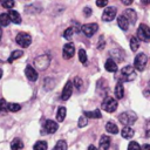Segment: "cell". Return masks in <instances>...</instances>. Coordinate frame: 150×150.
<instances>
[{
    "instance_id": "obj_1",
    "label": "cell",
    "mask_w": 150,
    "mask_h": 150,
    "mask_svg": "<svg viewBox=\"0 0 150 150\" xmlns=\"http://www.w3.org/2000/svg\"><path fill=\"white\" fill-rule=\"evenodd\" d=\"M120 75H121L120 79L122 80V82L123 81L129 82V81H132V80L136 79V71H135V68L132 66H125V67H123Z\"/></svg>"
},
{
    "instance_id": "obj_2",
    "label": "cell",
    "mask_w": 150,
    "mask_h": 150,
    "mask_svg": "<svg viewBox=\"0 0 150 150\" xmlns=\"http://www.w3.org/2000/svg\"><path fill=\"white\" fill-rule=\"evenodd\" d=\"M118 120L122 124H124L125 127H129V125H131L136 122L137 115L134 111H124L118 116Z\"/></svg>"
},
{
    "instance_id": "obj_3",
    "label": "cell",
    "mask_w": 150,
    "mask_h": 150,
    "mask_svg": "<svg viewBox=\"0 0 150 150\" xmlns=\"http://www.w3.org/2000/svg\"><path fill=\"white\" fill-rule=\"evenodd\" d=\"M50 63V57L48 55H40L34 60V66L39 69V70H45L48 68Z\"/></svg>"
},
{
    "instance_id": "obj_4",
    "label": "cell",
    "mask_w": 150,
    "mask_h": 150,
    "mask_svg": "<svg viewBox=\"0 0 150 150\" xmlns=\"http://www.w3.org/2000/svg\"><path fill=\"white\" fill-rule=\"evenodd\" d=\"M15 41H16V43H18L19 46L26 48V47H28V46L32 43V38H30V35H29L28 33L20 32V33L15 36Z\"/></svg>"
},
{
    "instance_id": "obj_5",
    "label": "cell",
    "mask_w": 150,
    "mask_h": 150,
    "mask_svg": "<svg viewBox=\"0 0 150 150\" xmlns=\"http://www.w3.org/2000/svg\"><path fill=\"white\" fill-rule=\"evenodd\" d=\"M146 62H148V56H146L144 53H139V54H137L136 57H135L134 67H135V69L142 71V70H144V68H145V66H146Z\"/></svg>"
},
{
    "instance_id": "obj_6",
    "label": "cell",
    "mask_w": 150,
    "mask_h": 150,
    "mask_svg": "<svg viewBox=\"0 0 150 150\" xmlns=\"http://www.w3.org/2000/svg\"><path fill=\"white\" fill-rule=\"evenodd\" d=\"M102 109L107 112H114L117 109V101L112 97H105L102 102Z\"/></svg>"
},
{
    "instance_id": "obj_7",
    "label": "cell",
    "mask_w": 150,
    "mask_h": 150,
    "mask_svg": "<svg viewBox=\"0 0 150 150\" xmlns=\"http://www.w3.org/2000/svg\"><path fill=\"white\" fill-rule=\"evenodd\" d=\"M137 36H138L137 39H139L144 42H149V40H150V28L146 25L141 23L138 29H137Z\"/></svg>"
},
{
    "instance_id": "obj_8",
    "label": "cell",
    "mask_w": 150,
    "mask_h": 150,
    "mask_svg": "<svg viewBox=\"0 0 150 150\" xmlns=\"http://www.w3.org/2000/svg\"><path fill=\"white\" fill-rule=\"evenodd\" d=\"M97 29H98V26H97V23H94V22L93 23H87V25L82 26V32L88 38H91L97 32Z\"/></svg>"
},
{
    "instance_id": "obj_9",
    "label": "cell",
    "mask_w": 150,
    "mask_h": 150,
    "mask_svg": "<svg viewBox=\"0 0 150 150\" xmlns=\"http://www.w3.org/2000/svg\"><path fill=\"white\" fill-rule=\"evenodd\" d=\"M116 16V8L115 7H107L104 11H103V14H102V20L103 21H112Z\"/></svg>"
},
{
    "instance_id": "obj_10",
    "label": "cell",
    "mask_w": 150,
    "mask_h": 150,
    "mask_svg": "<svg viewBox=\"0 0 150 150\" xmlns=\"http://www.w3.org/2000/svg\"><path fill=\"white\" fill-rule=\"evenodd\" d=\"M73 83L70 82V81H68L66 84H64V87H63V89H62V94H61V98L63 100V101H66V100H68L70 96H71V94H73Z\"/></svg>"
},
{
    "instance_id": "obj_11",
    "label": "cell",
    "mask_w": 150,
    "mask_h": 150,
    "mask_svg": "<svg viewBox=\"0 0 150 150\" xmlns=\"http://www.w3.org/2000/svg\"><path fill=\"white\" fill-rule=\"evenodd\" d=\"M43 129H45V131H47L48 134H54V132H56V130L59 129V125H57V123H56L55 121H53V120H47V121L45 122V124H43Z\"/></svg>"
},
{
    "instance_id": "obj_12",
    "label": "cell",
    "mask_w": 150,
    "mask_h": 150,
    "mask_svg": "<svg viewBox=\"0 0 150 150\" xmlns=\"http://www.w3.org/2000/svg\"><path fill=\"white\" fill-rule=\"evenodd\" d=\"M75 54V47L73 46V43H66L63 46V49H62V55L64 59H70L73 57Z\"/></svg>"
},
{
    "instance_id": "obj_13",
    "label": "cell",
    "mask_w": 150,
    "mask_h": 150,
    "mask_svg": "<svg viewBox=\"0 0 150 150\" xmlns=\"http://www.w3.org/2000/svg\"><path fill=\"white\" fill-rule=\"evenodd\" d=\"M25 74H26V77L29 80V81H36L38 80V71L32 67V66H27L25 68Z\"/></svg>"
},
{
    "instance_id": "obj_14",
    "label": "cell",
    "mask_w": 150,
    "mask_h": 150,
    "mask_svg": "<svg viewBox=\"0 0 150 150\" xmlns=\"http://www.w3.org/2000/svg\"><path fill=\"white\" fill-rule=\"evenodd\" d=\"M124 18L128 20V22H129V25L131 23V25H134L135 22H136V19H137V15H136V12L134 11V9H130V8H128V9H125L124 11Z\"/></svg>"
},
{
    "instance_id": "obj_15",
    "label": "cell",
    "mask_w": 150,
    "mask_h": 150,
    "mask_svg": "<svg viewBox=\"0 0 150 150\" xmlns=\"http://www.w3.org/2000/svg\"><path fill=\"white\" fill-rule=\"evenodd\" d=\"M98 144H100V150H108L110 146V137L107 135H102Z\"/></svg>"
},
{
    "instance_id": "obj_16",
    "label": "cell",
    "mask_w": 150,
    "mask_h": 150,
    "mask_svg": "<svg viewBox=\"0 0 150 150\" xmlns=\"http://www.w3.org/2000/svg\"><path fill=\"white\" fill-rule=\"evenodd\" d=\"M7 15H8V18H9V21H12V22H14V23H20V22H21V16H20V14H19L16 11L11 9V11L7 13Z\"/></svg>"
},
{
    "instance_id": "obj_17",
    "label": "cell",
    "mask_w": 150,
    "mask_h": 150,
    "mask_svg": "<svg viewBox=\"0 0 150 150\" xmlns=\"http://www.w3.org/2000/svg\"><path fill=\"white\" fill-rule=\"evenodd\" d=\"M104 68H105L107 71H110V73L117 71V64H116V62H115L114 60H111V59H108V60L105 61Z\"/></svg>"
},
{
    "instance_id": "obj_18",
    "label": "cell",
    "mask_w": 150,
    "mask_h": 150,
    "mask_svg": "<svg viewBox=\"0 0 150 150\" xmlns=\"http://www.w3.org/2000/svg\"><path fill=\"white\" fill-rule=\"evenodd\" d=\"M124 96V88H123V84L122 82H117L116 87H115V97L117 100H121L122 97Z\"/></svg>"
},
{
    "instance_id": "obj_19",
    "label": "cell",
    "mask_w": 150,
    "mask_h": 150,
    "mask_svg": "<svg viewBox=\"0 0 150 150\" xmlns=\"http://www.w3.org/2000/svg\"><path fill=\"white\" fill-rule=\"evenodd\" d=\"M117 23H118V27L122 29V30H127L129 28V22L128 20L124 18V15H120L117 18Z\"/></svg>"
},
{
    "instance_id": "obj_20",
    "label": "cell",
    "mask_w": 150,
    "mask_h": 150,
    "mask_svg": "<svg viewBox=\"0 0 150 150\" xmlns=\"http://www.w3.org/2000/svg\"><path fill=\"white\" fill-rule=\"evenodd\" d=\"M83 116H86L87 118H101L102 117V114L100 112L98 109H96L94 111H84Z\"/></svg>"
},
{
    "instance_id": "obj_21",
    "label": "cell",
    "mask_w": 150,
    "mask_h": 150,
    "mask_svg": "<svg viewBox=\"0 0 150 150\" xmlns=\"http://www.w3.org/2000/svg\"><path fill=\"white\" fill-rule=\"evenodd\" d=\"M23 148V143L21 139L19 138H14L12 142H11V149L12 150H21Z\"/></svg>"
},
{
    "instance_id": "obj_22",
    "label": "cell",
    "mask_w": 150,
    "mask_h": 150,
    "mask_svg": "<svg viewBox=\"0 0 150 150\" xmlns=\"http://www.w3.org/2000/svg\"><path fill=\"white\" fill-rule=\"evenodd\" d=\"M66 114H67V110L64 107H60L56 111V120L57 122H62L64 118H66Z\"/></svg>"
},
{
    "instance_id": "obj_23",
    "label": "cell",
    "mask_w": 150,
    "mask_h": 150,
    "mask_svg": "<svg viewBox=\"0 0 150 150\" xmlns=\"http://www.w3.org/2000/svg\"><path fill=\"white\" fill-rule=\"evenodd\" d=\"M105 130H107L109 134H112V135H115V134L118 132V128H117V125H116L114 122H108V123L105 124Z\"/></svg>"
},
{
    "instance_id": "obj_24",
    "label": "cell",
    "mask_w": 150,
    "mask_h": 150,
    "mask_svg": "<svg viewBox=\"0 0 150 150\" xmlns=\"http://www.w3.org/2000/svg\"><path fill=\"white\" fill-rule=\"evenodd\" d=\"M134 134L135 132H134V130L130 127H124L122 129V131H121V135H122L123 138H131L134 136Z\"/></svg>"
},
{
    "instance_id": "obj_25",
    "label": "cell",
    "mask_w": 150,
    "mask_h": 150,
    "mask_svg": "<svg viewBox=\"0 0 150 150\" xmlns=\"http://www.w3.org/2000/svg\"><path fill=\"white\" fill-rule=\"evenodd\" d=\"M47 148H48V144L46 141H38L33 146L34 150H47Z\"/></svg>"
},
{
    "instance_id": "obj_26",
    "label": "cell",
    "mask_w": 150,
    "mask_h": 150,
    "mask_svg": "<svg viewBox=\"0 0 150 150\" xmlns=\"http://www.w3.org/2000/svg\"><path fill=\"white\" fill-rule=\"evenodd\" d=\"M139 47V40L136 38V36H131L130 39V48L132 52H136Z\"/></svg>"
},
{
    "instance_id": "obj_27",
    "label": "cell",
    "mask_w": 150,
    "mask_h": 150,
    "mask_svg": "<svg viewBox=\"0 0 150 150\" xmlns=\"http://www.w3.org/2000/svg\"><path fill=\"white\" fill-rule=\"evenodd\" d=\"M23 55V52L22 50H14V52H12V54H11V56L8 57V62L11 63V62H13L14 60H16V59H19V57H21Z\"/></svg>"
},
{
    "instance_id": "obj_28",
    "label": "cell",
    "mask_w": 150,
    "mask_h": 150,
    "mask_svg": "<svg viewBox=\"0 0 150 150\" xmlns=\"http://www.w3.org/2000/svg\"><path fill=\"white\" fill-rule=\"evenodd\" d=\"M67 148H68L67 142L63 141V139H60V141H57V143L54 145L53 150H67Z\"/></svg>"
},
{
    "instance_id": "obj_29",
    "label": "cell",
    "mask_w": 150,
    "mask_h": 150,
    "mask_svg": "<svg viewBox=\"0 0 150 150\" xmlns=\"http://www.w3.org/2000/svg\"><path fill=\"white\" fill-rule=\"evenodd\" d=\"M8 23H9V18H8L7 13L0 14V25L4 26V27H6V26H8Z\"/></svg>"
},
{
    "instance_id": "obj_30",
    "label": "cell",
    "mask_w": 150,
    "mask_h": 150,
    "mask_svg": "<svg viewBox=\"0 0 150 150\" xmlns=\"http://www.w3.org/2000/svg\"><path fill=\"white\" fill-rule=\"evenodd\" d=\"M0 4L4 8H7V9H11L13 8L14 6V0H0Z\"/></svg>"
},
{
    "instance_id": "obj_31",
    "label": "cell",
    "mask_w": 150,
    "mask_h": 150,
    "mask_svg": "<svg viewBox=\"0 0 150 150\" xmlns=\"http://www.w3.org/2000/svg\"><path fill=\"white\" fill-rule=\"evenodd\" d=\"M79 60H80V62L81 63H83V64H86L87 63V53L84 52V49H80L79 50Z\"/></svg>"
},
{
    "instance_id": "obj_32",
    "label": "cell",
    "mask_w": 150,
    "mask_h": 150,
    "mask_svg": "<svg viewBox=\"0 0 150 150\" xmlns=\"http://www.w3.org/2000/svg\"><path fill=\"white\" fill-rule=\"evenodd\" d=\"M20 109H21V105L19 103H8V105H7V110H9L12 112L19 111Z\"/></svg>"
},
{
    "instance_id": "obj_33",
    "label": "cell",
    "mask_w": 150,
    "mask_h": 150,
    "mask_svg": "<svg viewBox=\"0 0 150 150\" xmlns=\"http://www.w3.org/2000/svg\"><path fill=\"white\" fill-rule=\"evenodd\" d=\"M128 150H141V146H139V144L137 142L131 141L129 143V145H128Z\"/></svg>"
},
{
    "instance_id": "obj_34",
    "label": "cell",
    "mask_w": 150,
    "mask_h": 150,
    "mask_svg": "<svg viewBox=\"0 0 150 150\" xmlns=\"http://www.w3.org/2000/svg\"><path fill=\"white\" fill-rule=\"evenodd\" d=\"M73 33H74V28H73V27H69V28H67V29L64 30V33H63V36H64L66 39L70 40V39H71V35H73Z\"/></svg>"
},
{
    "instance_id": "obj_35",
    "label": "cell",
    "mask_w": 150,
    "mask_h": 150,
    "mask_svg": "<svg viewBox=\"0 0 150 150\" xmlns=\"http://www.w3.org/2000/svg\"><path fill=\"white\" fill-rule=\"evenodd\" d=\"M87 123H88L87 117L82 115V116L79 118V123H77V124H79V127H80V128H83V127H86V125H87Z\"/></svg>"
},
{
    "instance_id": "obj_36",
    "label": "cell",
    "mask_w": 150,
    "mask_h": 150,
    "mask_svg": "<svg viewBox=\"0 0 150 150\" xmlns=\"http://www.w3.org/2000/svg\"><path fill=\"white\" fill-rule=\"evenodd\" d=\"M7 105H8V103L6 102V100L0 98V111H7Z\"/></svg>"
},
{
    "instance_id": "obj_37",
    "label": "cell",
    "mask_w": 150,
    "mask_h": 150,
    "mask_svg": "<svg viewBox=\"0 0 150 150\" xmlns=\"http://www.w3.org/2000/svg\"><path fill=\"white\" fill-rule=\"evenodd\" d=\"M73 86H75L77 89H80L81 86H82V80H81L80 77H75V79H74V84H73Z\"/></svg>"
},
{
    "instance_id": "obj_38",
    "label": "cell",
    "mask_w": 150,
    "mask_h": 150,
    "mask_svg": "<svg viewBox=\"0 0 150 150\" xmlns=\"http://www.w3.org/2000/svg\"><path fill=\"white\" fill-rule=\"evenodd\" d=\"M96 5L98 7H105L108 5V0H96Z\"/></svg>"
},
{
    "instance_id": "obj_39",
    "label": "cell",
    "mask_w": 150,
    "mask_h": 150,
    "mask_svg": "<svg viewBox=\"0 0 150 150\" xmlns=\"http://www.w3.org/2000/svg\"><path fill=\"white\" fill-rule=\"evenodd\" d=\"M83 13H84L86 16H90V14H91V9H90L89 7H86V8L83 9Z\"/></svg>"
},
{
    "instance_id": "obj_40",
    "label": "cell",
    "mask_w": 150,
    "mask_h": 150,
    "mask_svg": "<svg viewBox=\"0 0 150 150\" xmlns=\"http://www.w3.org/2000/svg\"><path fill=\"white\" fill-rule=\"evenodd\" d=\"M141 150H150V145L149 144H143L141 146Z\"/></svg>"
},
{
    "instance_id": "obj_41",
    "label": "cell",
    "mask_w": 150,
    "mask_h": 150,
    "mask_svg": "<svg viewBox=\"0 0 150 150\" xmlns=\"http://www.w3.org/2000/svg\"><path fill=\"white\" fill-rule=\"evenodd\" d=\"M132 1H134V0H122V2H123L124 5H131Z\"/></svg>"
},
{
    "instance_id": "obj_42",
    "label": "cell",
    "mask_w": 150,
    "mask_h": 150,
    "mask_svg": "<svg viewBox=\"0 0 150 150\" xmlns=\"http://www.w3.org/2000/svg\"><path fill=\"white\" fill-rule=\"evenodd\" d=\"M141 2L144 5V6H146V5H149V2H150V0H141Z\"/></svg>"
},
{
    "instance_id": "obj_43",
    "label": "cell",
    "mask_w": 150,
    "mask_h": 150,
    "mask_svg": "<svg viewBox=\"0 0 150 150\" xmlns=\"http://www.w3.org/2000/svg\"><path fill=\"white\" fill-rule=\"evenodd\" d=\"M88 150H97V149H96L95 145H89V146H88Z\"/></svg>"
},
{
    "instance_id": "obj_44",
    "label": "cell",
    "mask_w": 150,
    "mask_h": 150,
    "mask_svg": "<svg viewBox=\"0 0 150 150\" xmlns=\"http://www.w3.org/2000/svg\"><path fill=\"white\" fill-rule=\"evenodd\" d=\"M1 77H2V70L0 69V79H1Z\"/></svg>"
},
{
    "instance_id": "obj_45",
    "label": "cell",
    "mask_w": 150,
    "mask_h": 150,
    "mask_svg": "<svg viewBox=\"0 0 150 150\" xmlns=\"http://www.w3.org/2000/svg\"><path fill=\"white\" fill-rule=\"evenodd\" d=\"M1 33H2V32H1V29H0V38H1Z\"/></svg>"
}]
</instances>
